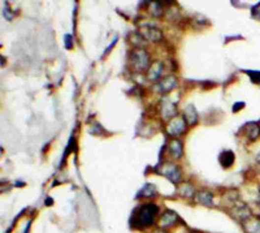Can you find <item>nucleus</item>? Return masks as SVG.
<instances>
[{
  "mask_svg": "<svg viewBox=\"0 0 260 233\" xmlns=\"http://www.w3.org/2000/svg\"><path fill=\"white\" fill-rule=\"evenodd\" d=\"M246 104L243 102H238V103H235L234 106H233V112H238V111H241V108H243Z\"/></svg>",
  "mask_w": 260,
  "mask_h": 233,
  "instance_id": "4be33fe9",
  "label": "nucleus"
},
{
  "mask_svg": "<svg viewBox=\"0 0 260 233\" xmlns=\"http://www.w3.org/2000/svg\"><path fill=\"white\" fill-rule=\"evenodd\" d=\"M139 34H142V36L146 40H151V42H158L162 38V30L159 28H156L155 25H145L142 26Z\"/></svg>",
  "mask_w": 260,
  "mask_h": 233,
  "instance_id": "423d86ee",
  "label": "nucleus"
},
{
  "mask_svg": "<svg viewBox=\"0 0 260 233\" xmlns=\"http://www.w3.org/2000/svg\"><path fill=\"white\" fill-rule=\"evenodd\" d=\"M196 202H199L200 204H204V206H212L213 204V194L208 190H202V192H198L196 193V197H195Z\"/></svg>",
  "mask_w": 260,
  "mask_h": 233,
  "instance_id": "4468645a",
  "label": "nucleus"
},
{
  "mask_svg": "<svg viewBox=\"0 0 260 233\" xmlns=\"http://www.w3.org/2000/svg\"><path fill=\"white\" fill-rule=\"evenodd\" d=\"M130 43L134 48H145L147 40L142 36V34H131L130 36Z\"/></svg>",
  "mask_w": 260,
  "mask_h": 233,
  "instance_id": "a211bd4d",
  "label": "nucleus"
},
{
  "mask_svg": "<svg viewBox=\"0 0 260 233\" xmlns=\"http://www.w3.org/2000/svg\"><path fill=\"white\" fill-rule=\"evenodd\" d=\"M160 112H162V117L164 120H172L176 117V113H177V107L172 102V99L165 97L162 98V103H160Z\"/></svg>",
  "mask_w": 260,
  "mask_h": 233,
  "instance_id": "39448f33",
  "label": "nucleus"
},
{
  "mask_svg": "<svg viewBox=\"0 0 260 233\" xmlns=\"http://www.w3.org/2000/svg\"><path fill=\"white\" fill-rule=\"evenodd\" d=\"M243 228L246 233H260V220L250 218L249 220L243 222Z\"/></svg>",
  "mask_w": 260,
  "mask_h": 233,
  "instance_id": "dca6fc26",
  "label": "nucleus"
},
{
  "mask_svg": "<svg viewBox=\"0 0 260 233\" xmlns=\"http://www.w3.org/2000/svg\"><path fill=\"white\" fill-rule=\"evenodd\" d=\"M246 135L250 141H255V139L259 138L260 135V125L257 123H247L245 127Z\"/></svg>",
  "mask_w": 260,
  "mask_h": 233,
  "instance_id": "ddd939ff",
  "label": "nucleus"
},
{
  "mask_svg": "<svg viewBox=\"0 0 260 233\" xmlns=\"http://www.w3.org/2000/svg\"><path fill=\"white\" fill-rule=\"evenodd\" d=\"M180 194L185 198H192L194 196V186L192 184H182L180 186Z\"/></svg>",
  "mask_w": 260,
  "mask_h": 233,
  "instance_id": "6ab92c4d",
  "label": "nucleus"
},
{
  "mask_svg": "<svg viewBox=\"0 0 260 233\" xmlns=\"http://www.w3.org/2000/svg\"><path fill=\"white\" fill-rule=\"evenodd\" d=\"M178 220H180V218H178V215L176 212L172 211V210H166L162 215V218H160L159 226L162 230H165V228H169V227L174 226Z\"/></svg>",
  "mask_w": 260,
  "mask_h": 233,
  "instance_id": "6e6552de",
  "label": "nucleus"
},
{
  "mask_svg": "<svg viewBox=\"0 0 260 233\" xmlns=\"http://www.w3.org/2000/svg\"><path fill=\"white\" fill-rule=\"evenodd\" d=\"M130 64L137 72L148 70L150 68V55L145 48H134L129 55Z\"/></svg>",
  "mask_w": 260,
  "mask_h": 233,
  "instance_id": "f03ea898",
  "label": "nucleus"
},
{
  "mask_svg": "<svg viewBox=\"0 0 260 233\" xmlns=\"http://www.w3.org/2000/svg\"><path fill=\"white\" fill-rule=\"evenodd\" d=\"M162 70H164V64H162V62H159V60H156V62H154L150 66V68H148L147 70V78L150 81H159V78L162 77Z\"/></svg>",
  "mask_w": 260,
  "mask_h": 233,
  "instance_id": "1a4fd4ad",
  "label": "nucleus"
},
{
  "mask_svg": "<svg viewBox=\"0 0 260 233\" xmlns=\"http://www.w3.org/2000/svg\"><path fill=\"white\" fill-rule=\"evenodd\" d=\"M159 173L162 176H165L166 179L170 180L174 184H178L181 181V177H182V171L181 168L178 167L177 164L170 163V162H165L162 163L159 168Z\"/></svg>",
  "mask_w": 260,
  "mask_h": 233,
  "instance_id": "7ed1b4c3",
  "label": "nucleus"
},
{
  "mask_svg": "<svg viewBox=\"0 0 260 233\" xmlns=\"http://www.w3.org/2000/svg\"><path fill=\"white\" fill-rule=\"evenodd\" d=\"M254 84H260V70H246Z\"/></svg>",
  "mask_w": 260,
  "mask_h": 233,
  "instance_id": "412c9836",
  "label": "nucleus"
},
{
  "mask_svg": "<svg viewBox=\"0 0 260 233\" xmlns=\"http://www.w3.org/2000/svg\"><path fill=\"white\" fill-rule=\"evenodd\" d=\"M233 216H235V219H238V220L243 223L251 218V211H250V208L246 204H237L233 208Z\"/></svg>",
  "mask_w": 260,
  "mask_h": 233,
  "instance_id": "9d476101",
  "label": "nucleus"
},
{
  "mask_svg": "<svg viewBox=\"0 0 260 233\" xmlns=\"http://www.w3.org/2000/svg\"><path fill=\"white\" fill-rule=\"evenodd\" d=\"M158 214H159V207L156 204L146 203L138 206L131 214L130 226L135 230H145V228L154 226Z\"/></svg>",
  "mask_w": 260,
  "mask_h": 233,
  "instance_id": "f257e3e1",
  "label": "nucleus"
},
{
  "mask_svg": "<svg viewBox=\"0 0 260 233\" xmlns=\"http://www.w3.org/2000/svg\"><path fill=\"white\" fill-rule=\"evenodd\" d=\"M65 46H66V48H72V38H70V35H65Z\"/></svg>",
  "mask_w": 260,
  "mask_h": 233,
  "instance_id": "b1692460",
  "label": "nucleus"
},
{
  "mask_svg": "<svg viewBox=\"0 0 260 233\" xmlns=\"http://www.w3.org/2000/svg\"><path fill=\"white\" fill-rule=\"evenodd\" d=\"M155 196H156V188L155 185H152V184H145L143 188L139 190V194H138V197H142V198L155 197Z\"/></svg>",
  "mask_w": 260,
  "mask_h": 233,
  "instance_id": "f3484780",
  "label": "nucleus"
},
{
  "mask_svg": "<svg viewBox=\"0 0 260 233\" xmlns=\"http://www.w3.org/2000/svg\"><path fill=\"white\" fill-rule=\"evenodd\" d=\"M176 86H177V78L174 76H168L155 85V90L160 94H166L173 90Z\"/></svg>",
  "mask_w": 260,
  "mask_h": 233,
  "instance_id": "0eeeda50",
  "label": "nucleus"
},
{
  "mask_svg": "<svg viewBox=\"0 0 260 233\" xmlns=\"http://www.w3.org/2000/svg\"><path fill=\"white\" fill-rule=\"evenodd\" d=\"M184 119L186 120L188 125H195L198 123V113H196L195 107L193 104H189L184 109Z\"/></svg>",
  "mask_w": 260,
  "mask_h": 233,
  "instance_id": "f8f14e48",
  "label": "nucleus"
},
{
  "mask_svg": "<svg viewBox=\"0 0 260 233\" xmlns=\"http://www.w3.org/2000/svg\"><path fill=\"white\" fill-rule=\"evenodd\" d=\"M253 15L257 16V17L260 18V3L257 4L255 7L253 8Z\"/></svg>",
  "mask_w": 260,
  "mask_h": 233,
  "instance_id": "5701e85b",
  "label": "nucleus"
},
{
  "mask_svg": "<svg viewBox=\"0 0 260 233\" xmlns=\"http://www.w3.org/2000/svg\"><path fill=\"white\" fill-rule=\"evenodd\" d=\"M168 150H169V154L174 159H180L184 154V145L180 139H172L168 145Z\"/></svg>",
  "mask_w": 260,
  "mask_h": 233,
  "instance_id": "9b49d317",
  "label": "nucleus"
},
{
  "mask_svg": "<svg viewBox=\"0 0 260 233\" xmlns=\"http://www.w3.org/2000/svg\"><path fill=\"white\" fill-rule=\"evenodd\" d=\"M186 127H188V123L184 119V116H177L172 119V120L168 123L166 125V132L168 134L170 135H180L182 134L185 131H186Z\"/></svg>",
  "mask_w": 260,
  "mask_h": 233,
  "instance_id": "20e7f679",
  "label": "nucleus"
},
{
  "mask_svg": "<svg viewBox=\"0 0 260 233\" xmlns=\"http://www.w3.org/2000/svg\"><path fill=\"white\" fill-rule=\"evenodd\" d=\"M148 9L154 17H160L162 15V5L160 3H150Z\"/></svg>",
  "mask_w": 260,
  "mask_h": 233,
  "instance_id": "aec40b11",
  "label": "nucleus"
},
{
  "mask_svg": "<svg viewBox=\"0 0 260 233\" xmlns=\"http://www.w3.org/2000/svg\"><path fill=\"white\" fill-rule=\"evenodd\" d=\"M152 233H166V232L164 230H162V228H160V230H158V231H154Z\"/></svg>",
  "mask_w": 260,
  "mask_h": 233,
  "instance_id": "393cba45",
  "label": "nucleus"
},
{
  "mask_svg": "<svg viewBox=\"0 0 260 233\" xmlns=\"http://www.w3.org/2000/svg\"><path fill=\"white\" fill-rule=\"evenodd\" d=\"M235 161V155L233 151L230 150H227V151H223L220 154V164L224 168H230Z\"/></svg>",
  "mask_w": 260,
  "mask_h": 233,
  "instance_id": "2eb2a0df",
  "label": "nucleus"
}]
</instances>
